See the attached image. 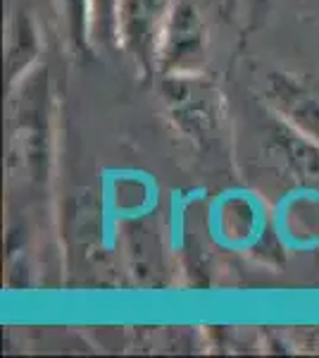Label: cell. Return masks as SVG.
Returning <instances> with one entry per match:
<instances>
[{
    "instance_id": "3",
    "label": "cell",
    "mask_w": 319,
    "mask_h": 358,
    "mask_svg": "<svg viewBox=\"0 0 319 358\" xmlns=\"http://www.w3.org/2000/svg\"><path fill=\"white\" fill-rule=\"evenodd\" d=\"M177 0H119L117 41L146 72L158 65V48Z\"/></svg>"
},
{
    "instance_id": "2",
    "label": "cell",
    "mask_w": 319,
    "mask_h": 358,
    "mask_svg": "<svg viewBox=\"0 0 319 358\" xmlns=\"http://www.w3.org/2000/svg\"><path fill=\"white\" fill-rule=\"evenodd\" d=\"M207 55V31L191 0H177L158 48V65L165 74L198 72Z\"/></svg>"
},
{
    "instance_id": "1",
    "label": "cell",
    "mask_w": 319,
    "mask_h": 358,
    "mask_svg": "<svg viewBox=\"0 0 319 358\" xmlns=\"http://www.w3.org/2000/svg\"><path fill=\"white\" fill-rule=\"evenodd\" d=\"M174 124L193 143H210L222 127V101L217 89L188 74H170L162 86Z\"/></svg>"
},
{
    "instance_id": "4",
    "label": "cell",
    "mask_w": 319,
    "mask_h": 358,
    "mask_svg": "<svg viewBox=\"0 0 319 358\" xmlns=\"http://www.w3.org/2000/svg\"><path fill=\"white\" fill-rule=\"evenodd\" d=\"M267 96L293 129L319 143V96L310 86L288 74H272L267 82Z\"/></svg>"
},
{
    "instance_id": "5",
    "label": "cell",
    "mask_w": 319,
    "mask_h": 358,
    "mask_svg": "<svg viewBox=\"0 0 319 358\" xmlns=\"http://www.w3.org/2000/svg\"><path fill=\"white\" fill-rule=\"evenodd\" d=\"M274 146L279 148L281 155L286 158L288 167L293 170V175L305 184L319 187V143L315 138L300 134L298 129H288L281 127L274 134Z\"/></svg>"
},
{
    "instance_id": "6",
    "label": "cell",
    "mask_w": 319,
    "mask_h": 358,
    "mask_svg": "<svg viewBox=\"0 0 319 358\" xmlns=\"http://www.w3.org/2000/svg\"><path fill=\"white\" fill-rule=\"evenodd\" d=\"M117 5L119 0H89L91 29L98 41H117Z\"/></svg>"
}]
</instances>
